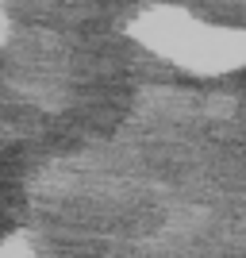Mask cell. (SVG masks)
Returning <instances> with one entry per match:
<instances>
[{
  "label": "cell",
  "mask_w": 246,
  "mask_h": 258,
  "mask_svg": "<svg viewBox=\"0 0 246 258\" xmlns=\"http://www.w3.org/2000/svg\"><path fill=\"white\" fill-rule=\"evenodd\" d=\"M0 258H31V243L23 235H8L0 243Z\"/></svg>",
  "instance_id": "obj_1"
}]
</instances>
